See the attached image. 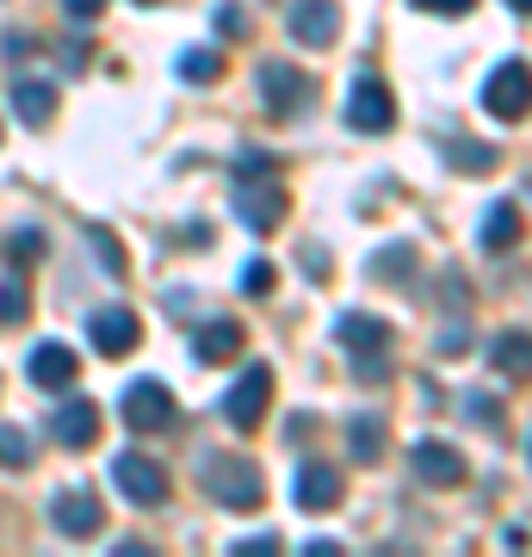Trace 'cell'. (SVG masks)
I'll return each mask as SVG.
<instances>
[{"instance_id":"cell-1","label":"cell","mask_w":532,"mask_h":557,"mask_svg":"<svg viewBox=\"0 0 532 557\" xmlns=\"http://www.w3.org/2000/svg\"><path fill=\"white\" fill-rule=\"evenodd\" d=\"M198 483H205V496H218L223 508H230V515H255L260 502H267V483H260L255 458H242V453H218V458H205Z\"/></svg>"},{"instance_id":"cell-2","label":"cell","mask_w":532,"mask_h":557,"mask_svg":"<svg viewBox=\"0 0 532 557\" xmlns=\"http://www.w3.org/2000/svg\"><path fill=\"white\" fill-rule=\"evenodd\" d=\"M483 112L502 124H520L532 112V69L527 62H502V69H490V81H483Z\"/></svg>"},{"instance_id":"cell-3","label":"cell","mask_w":532,"mask_h":557,"mask_svg":"<svg viewBox=\"0 0 532 557\" xmlns=\"http://www.w3.org/2000/svg\"><path fill=\"white\" fill-rule=\"evenodd\" d=\"M267 403H273V372H267V366H248V372L230 384V397H223V421H230L236 434H255L260 421H267Z\"/></svg>"},{"instance_id":"cell-4","label":"cell","mask_w":532,"mask_h":557,"mask_svg":"<svg viewBox=\"0 0 532 557\" xmlns=\"http://www.w3.org/2000/svg\"><path fill=\"white\" fill-rule=\"evenodd\" d=\"M285 211H292V199H285V186H279L273 174L260 180H242L236 186V218L255 230V236H267V230H279L285 223Z\"/></svg>"},{"instance_id":"cell-5","label":"cell","mask_w":532,"mask_h":557,"mask_svg":"<svg viewBox=\"0 0 532 557\" xmlns=\"http://www.w3.org/2000/svg\"><path fill=\"white\" fill-rule=\"evenodd\" d=\"M310 94H316V81L304 69H292V62H267L260 69V100H267L273 119H297L310 106Z\"/></svg>"},{"instance_id":"cell-6","label":"cell","mask_w":532,"mask_h":557,"mask_svg":"<svg viewBox=\"0 0 532 557\" xmlns=\"http://www.w3.org/2000/svg\"><path fill=\"white\" fill-rule=\"evenodd\" d=\"M112 483H119L124 502H137V508H156L168 496V471H161L149 453H119L112 458Z\"/></svg>"},{"instance_id":"cell-7","label":"cell","mask_w":532,"mask_h":557,"mask_svg":"<svg viewBox=\"0 0 532 557\" xmlns=\"http://www.w3.org/2000/svg\"><path fill=\"white\" fill-rule=\"evenodd\" d=\"M124 421L137 428V434H161V428H174V391L161 379H137L124 391Z\"/></svg>"},{"instance_id":"cell-8","label":"cell","mask_w":532,"mask_h":557,"mask_svg":"<svg viewBox=\"0 0 532 557\" xmlns=\"http://www.w3.org/2000/svg\"><path fill=\"white\" fill-rule=\"evenodd\" d=\"M347 124L354 131H366V137H384L396 124V100H391V87L384 81H354V94H347Z\"/></svg>"},{"instance_id":"cell-9","label":"cell","mask_w":532,"mask_h":557,"mask_svg":"<svg viewBox=\"0 0 532 557\" xmlns=\"http://www.w3.org/2000/svg\"><path fill=\"white\" fill-rule=\"evenodd\" d=\"M415 478L421 483H434V490H453V483H465V453L458 446H446V440H415Z\"/></svg>"},{"instance_id":"cell-10","label":"cell","mask_w":532,"mask_h":557,"mask_svg":"<svg viewBox=\"0 0 532 557\" xmlns=\"http://www.w3.org/2000/svg\"><path fill=\"white\" fill-rule=\"evenodd\" d=\"M87 335H94V347L99 354H112V359H124L131 347L143 341V322H137V310H124V304H106L94 322H87Z\"/></svg>"},{"instance_id":"cell-11","label":"cell","mask_w":532,"mask_h":557,"mask_svg":"<svg viewBox=\"0 0 532 557\" xmlns=\"http://www.w3.org/2000/svg\"><path fill=\"white\" fill-rule=\"evenodd\" d=\"M75 372H81V359L62 347V341H38L32 347V359H25V379L38 384V391H69L75 384Z\"/></svg>"},{"instance_id":"cell-12","label":"cell","mask_w":532,"mask_h":557,"mask_svg":"<svg viewBox=\"0 0 532 557\" xmlns=\"http://www.w3.org/2000/svg\"><path fill=\"white\" fill-rule=\"evenodd\" d=\"M50 527H57L62 539H94L99 527H106V508H99L87 490H75V496L62 490V496L50 502Z\"/></svg>"},{"instance_id":"cell-13","label":"cell","mask_w":532,"mask_h":557,"mask_svg":"<svg viewBox=\"0 0 532 557\" xmlns=\"http://www.w3.org/2000/svg\"><path fill=\"white\" fill-rule=\"evenodd\" d=\"M297 508L304 515H329V508H341V496H347V483H341V471L335 465H304L297 471Z\"/></svg>"},{"instance_id":"cell-14","label":"cell","mask_w":532,"mask_h":557,"mask_svg":"<svg viewBox=\"0 0 532 557\" xmlns=\"http://www.w3.org/2000/svg\"><path fill=\"white\" fill-rule=\"evenodd\" d=\"M292 38L297 44H335L341 38V7L335 0H297L292 7Z\"/></svg>"},{"instance_id":"cell-15","label":"cell","mask_w":532,"mask_h":557,"mask_svg":"<svg viewBox=\"0 0 532 557\" xmlns=\"http://www.w3.org/2000/svg\"><path fill=\"white\" fill-rule=\"evenodd\" d=\"M490 366L514 384H532V335L527 329H502V335L490 341Z\"/></svg>"},{"instance_id":"cell-16","label":"cell","mask_w":532,"mask_h":557,"mask_svg":"<svg viewBox=\"0 0 532 557\" xmlns=\"http://www.w3.org/2000/svg\"><path fill=\"white\" fill-rule=\"evenodd\" d=\"M57 440L69 446V453H81V446H94L99 440V403H87V397H69L57 409Z\"/></svg>"},{"instance_id":"cell-17","label":"cell","mask_w":532,"mask_h":557,"mask_svg":"<svg viewBox=\"0 0 532 557\" xmlns=\"http://www.w3.org/2000/svg\"><path fill=\"white\" fill-rule=\"evenodd\" d=\"M477 236H483V248H490V255H508L514 242L527 236V223H520V205H514V199H495L490 211H483V230H477Z\"/></svg>"},{"instance_id":"cell-18","label":"cell","mask_w":532,"mask_h":557,"mask_svg":"<svg viewBox=\"0 0 532 557\" xmlns=\"http://www.w3.org/2000/svg\"><path fill=\"white\" fill-rule=\"evenodd\" d=\"M335 335H341V347H354L359 359H366V354H372V359L391 354V322H384V317H341Z\"/></svg>"},{"instance_id":"cell-19","label":"cell","mask_w":532,"mask_h":557,"mask_svg":"<svg viewBox=\"0 0 532 557\" xmlns=\"http://www.w3.org/2000/svg\"><path fill=\"white\" fill-rule=\"evenodd\" d=\"M242 347H248V335H242V322H205L193 341L198 366H223V359H236Z\"/></svg>"},{"instance_id":"cell-20","label":"cell","mask_w":532,"mask_h":557,"mask_svg":"<svg viewBox=\"0 0 532 557\" xmlns=\"http://www.w3.org/2000/svg\"><path fill=\"white\" fill-rule=\"evenodd\" d=\"M13 112H20V124L44 131V124L57 119V87L50 81H13Z\"/></svg>"},{"instance_id":"cell-21","label":"cell","mask_w":532,"mask_h":557,"mask_svg":"<svg viewBox=\"0 0 532 557\" xmlns=\"http://www.w3.org/2000/svg\"><path fill=\"white\" fill-rule=\"evenodd\" d=\"M384 434H391L384 416H354V421H347V446H354L359 465H372V458L384 453Z\"/></svg>"},{"instance_id":"cell-22","label":"cell","mask_w":532,"mask_h":557,"mask_svg":"<svg viewBox=\"0 0 532 557\" xmlns=\"http://www.w3.org/2000/svg\"><path fill=\"white\" fill-rule=\"evenodd\" d=\"M180 81H193V87H205V81H218L223 75V57L218 50H205V44H193V50H180Z\"/></svg>"},{"instance_id":"cell-23","label":"cell","mask_w":532,"mask_h":557,"mask_svg":"<svg viewBox=\"0 0 532 557\" xmlns=\"http://www.w3.org/2000/svg\"><path fill=\"white\" fill-rule=\"evenodd\" d=\"M458 168V174H495V161H502V149H490V143H453V156H446Z\"/></svg>"},{"instance_id":"cell-24","label":"cell","mask_w":532,"mask_h":557,"mask_svg":"<svg viewBox=\"0 0 532 557\" xmlns=\"http://www.w3.org/2000/svg\"><path fill=\"white\" fill-rule=\"evenodd\" d=\"M32 465V434L25 428H0V471H25Z\"/></svg>"},{"instance_id":"cell-25","label":"cell","mask_w":532,"mask_h":557,"mask_svg":"<svg viewBox=\"0 0 532 557\" xmlns=\"http://www.w3.org/2000/svg\"><path fill=\"white\" fill-rule=\"evenodd\" d=\"M32 317V298H25L20 278H0V329H13V322Z\"/></svg>"},{"instance_id":"cell-26","label":"cell","mask_w":532,"mask_h":557,"mask_svg":"<svg viewBox=\"0 0 532 557\" xmlns=\"http://www.w3.org/2000/svg\"><path fill=\"white\" fill-rule=\"evenodd\" d=\"M409 267H415L409 248H384V255L372 260V273H378V278H409Z\"/></svg>"},{"instance_id":"cell-27","label":"cell","mask_w":532,"mask_h":557,"mask_svg":"<svg viewBox=\"0 0 532 557\" xmlns=\"http://www.w3.org/2000/svg\"><path fill=\"white\" fill-rule=\"evenodd\" d=\"M273 285H279V273L267 267V260H248V267H242V292H255L260 298V292H273Z\"/></svg>"},{"instance_id":"cell-28","label":"cell","mask_w":532,"mask_h":557,"mask_svg":"<svg viewBox=\"0 0 532 557\" xmlns=\"http://www.w3.org/2000/svg\"><path fill=\"white\" fill-rule=\"evenodd\" d=\"M218 32H223V38H248V13H242V0L218 7Z\"/></svg>"},{"instance_id":"cell-29","label":"cell","mask_w":532,"mask_h":557,"mask_svg":"<svg viewBox=\"0 0 532 557\" xmlns=\"http://www.w3.org/2000/svg\"><path fill=\"white\" fill-rule=\"evenodd\" d=\"M94 248H99V267H106V273H124V248L106 236V230H94Z\"/></svg>"},{"instance_id":"cell-30","label":"cell","mask_w":532,"mask_h":557,"mask_svg":"<svg viewBox=\"0 0 532 557\" xmlns=\"http://www.w3.org/2000/svg\"><path fill=\"white\" fill-rule=\"evenodd\" d=\"M38 255H44L38 230H13V267H20V260H38Z\"/></svg>"},{"instance_id":"cell-31","label":"cell","mask_w":532,"mask_h":557,"mask_svg":"<svg viewBox=\"0 0 532 557\" xmlns=\"http://www.w3.org/2000/svg\"><path fill=\"white\" fill-rule=\"evenodd\" d=\"M260 174H273V161L260 156V149H242V156H236V180H260Z\"/></svg>"},{"instance_id":"cell-32","label":"cell","mask_w":532,"mask_h":557,"mask_svg":"<svg viewBox=\"0 0 532 557\" xmlns=\"http://www.w3.org/2000/svg\"><path fill=\"white\" fill-rule=\"evenodd\" d=\"M230 552H236V557H267V552H279V533H255V539H236Z\"/></svg>"},{"instance_id":"cell-33","label":"cell","mask_w":532,"mask_h":557,"mask_svg":"<svg viewBox=\"0 0 532 557\" xmlns=\"http://www.w3.org/2000/svg\"><path fill=\"white\" fill-rule=\"evenodd\" d=\"M409 7H421V13H440V20H453V13H471L477 0H409Z\"/></svg>"},{"instance_id":"cell-34","label":"cell","mask_w":532,"mask_h":557,"mask_svg":"<svg viewBox=\"0 0 532 557\" xmlns=\"http://www.w3.org/2000/svg\"><path fill=\"white\" fill-rule=\"evenodd\" d=\"M106 7H112V0H62V13H69V20H99V13H106Z\"/></svg>"},{"instance_id":"cell-35","label":"cell","mask_w":532,"mask_h":557,"mask_svg":"<svg viewBox=\"0 0 532 557\" xmlns=\"http://www.w3.org/2000/svg\"><path fill=\"white\" fill-rule=\"evenodd\" d=\"M465 409H471L483 428H495V421H502V416H495V397H483V391H471V397H465Z\"/></svg>"},{"instance_id":"cell-36","label":"cell","mask_w":532,"mask_h":557,"mask_svg":"<svg viewBox=\"0 0 532 557\" xmlns=\"http://www.w3.org/2000/svg\"><path fill=\"white\" fill-rule=\"evenodd\" d=\"M304 273H310V278H329V255H322L316 242H310V248H304Z\"/></svg>"},{"instance_id":"cell-37","label":"cell","mask_w":532,"mask_h":557,"mask_svg":"<svg viewBox=\"0 0 532 557\" xmlns=\"http://www.w3.org/2000/svg\"><path fill=\"white\" fill-rule=\"evenodd\" d=\"M508 7H514V13H527V20H532V0H508Z\"/></svg>"}]
</instances>
